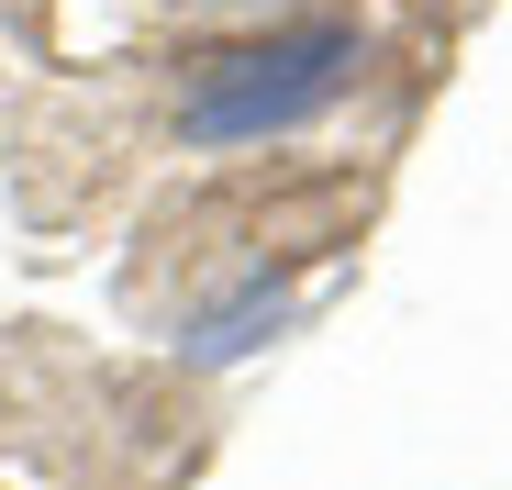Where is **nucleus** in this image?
<instances>
[{
	"label": "nucleus",
	"instance_id": "obj_1",
	"mask_svg": "<svg viewBox=\"0 0 512 490\" xmlns=\"http://www.w3.org/2000/svg\"><path fill=\"white\" fill-rule=\"evenodd\" d=\"M357 67H368L357 23H312V34L234 45V56L201 67V90L179 101V145H268V134H301Z\"/></svg>",
	"mask_w": 512,
	"mask_h": 490
}]
</instances>
